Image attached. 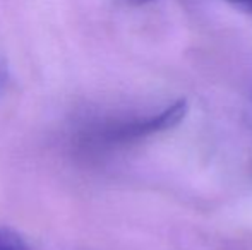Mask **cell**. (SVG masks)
<instances>
[{
	"instance_id": "cell-3",
	"label": "cell",
	"mask_w": 252,
	"mask_h": 250,
	"mask_svg": "<svg viewBox=\"0 0 252 250\" xmlns=\"http://www.w3.org/2000/svg\"><path fill=\"white\" fill-rule=\"evenodd\" d=\"M9 79H10V72H9V65L3 58H0V94L7 89L9 86Z\"/></svg>"
},
{
	"instance_id": "cell-1",
	"label": "cell",
	"mask_w": 252,
	"mask_h": 250,
	"mask_svg": "<svg viewBox=\"0 0 252 250\" xmlns=\"http://www.w3.org/2000/svg\"><path fill=\"white\" fill-rule=\"evenodd\" d=\"M189 105L186 100H177L156 113L130 118H110L88 127L83 132V140L94 147H120L139 142L156 134L173 129L186 118Z\"/></svg>"
},
{
	"instance_id": "cell-5",
	"label": "cell",
	"mask_w": 252,
	"mask_h": 250,
	"mask_svg": "<svg viewBox=\"0 0 252 250\" xmlns=\"http://www.w3.org/2000/svg\"><path fill=\"white\" fill-rule=\"evenodd\" d=\"M127 2L134 3V5H143V3H148V2H151V0H127Z\"/></svg>"
},
{
	"instance_id": "cell-4",
	"label": "cell",
	"mask_w": 252,
	"mask_h": 250,
	"mask_svg": "<svg viewBox=\"0 0 252 250\" xmlns=\"http://www.w3.org/2000/svg\"><path fill=\"white\" fill-rule=\"evenodd\" d=\"M228 2L235 3V5L242 7V9H246L247 12L252 14V0H228Z\"/></svg>"
},
{
	"instance_id": "cell-2",
	"label": "cell",
	"mask_w": 252,
	"mask_h": 250,
	"mask_svg": "<svg viewBox=\"0 0 252 250\" xmlns=\"http://www.w3.org/2000/svg\"><path fill=\"white\" fill-rule=\"evenodd\" d=\"M0 250H31L28 242L10 228H0Z\"/></svg>"
}]
</instances>
